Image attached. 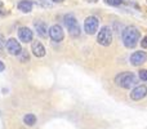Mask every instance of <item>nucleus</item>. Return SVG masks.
<instances>
[{"mask_svg":"<svg viewBox=\"0 0 147 129\" xmlns=\"http://www.w3.org/2000/svg\"><path fill=\"white\" fill-rule=\"evenodd\" d=\"M121 38H123V43H124V45L127 48H134L141 38L140 30L137 27H134V26H128L123 31Z\"/></svg>","mask_w":147,"mask_h":129,"instance_id":"f257e3e1","label":"nucleus"},{"mask_svg":"<svg viewBox=\"0 0 147 129\" xmlns=\"http://www.w3.org/2000/svg\"><path fill=\"white\" fill-rule=\"evenodd\" d=\"M115 83L117 86H121V88H132V85H134L137 83V79L136 75L133 72H121L115 78Z\"/></svg>","mask_w":147,"mask_h":129,"instance_id":"f03ea898","label":"nucleus"},{"mask_svg":"<svg viewBox=\"0 0 147 129\" xmlns=\"http://www.w3.org/2000/svg\"><path fill=\"white\" fill-rule=\"evenodd\" d=\"M97 41H98V44H101V45H103V47L111 45V43H112V31L109 26H103V27L98 31Z\"/></svg>","mask_w":147,"mask_h":129,"instance_id":"7ed1b4c3","label":"nucleus"},{"mask_svg":"<svg viewBox=\"0 0 147 129\" xmlns=\"http://www.w3.org/2000/svg\"><path fill=\"white\" fill-rule=\"evenodd\" d=\"M65 25H66L67 30H69L70 35H71L72 38H76V36L80 35V27H79V23L74 16L69 14L65 17Z\"/></svg>","mask_w":147,"mask_h":129,"instance_id":"20e7f679","label":"nucleus"},{"mask_svg":"<svg viewBox=\"0 0 147 129\" xmlns=\"http://www.w3.org/2000/svg\"><path fill=\"white\" fill-rule=\"evenodd\" d=\"M98 25H99V21L97 17H94V16L86 17L85 22H84V30H85V32L88 35H93L98 30Z\"/></svg>","mask_w":147,"mask_h":129,"instance_id":"39448f33","label":"nucleus"},{"mask_svg":"<svg viewBox=\"0 0 147 129\" xmlns=\"http://www.w3.org/2000/svg\"><path fill=\"white\" fill-rule=\"evenodd\" d=\"M49 36L53 41L56 43H59V41L63 40L65 38V32L62 30V27L59 25H53L51 28H49Z\"/></svg>","mask_w":147,"mask_h":129,"instance_id":"423d86ee","label":"nucleus"},{"mask_svg":"<svg viewBox=\"0 0 147 129\" xmlns=\"http://www.w3.org/2000/svg\"><path fill=\"white\" fill-rule=\"evenodd\" d=\"M146 94H147L146 85H138L132 91V93H130V98H132L133 101H140V99L145 98Z\"/></svg>","mask_w":147,"mask_h":129,"instance_id":"0eeeda50","label":"nucleus"},{"mask_svg":"<svg viewBox=\"0 0 147 129\" xmlns=\"http://www.w3.org/2000/svg\"><path fill=\"white\" fill-rule=\"evenodd\" d=\"M146 58H147L146 52H142V51L134 52V53L130 56V63L133 66H140L146 61Z\"/></svg>","mask_w":147,"mask_h":129,"instance_id":"6e6552de","label":"nucleus"},{"mask_svg":"<svg viewBox=\"0 0 147 129\" xmlns=\"http://www.w3.org/2000/svg\"><path fill=\"white\" fill-rule=\"evenodd\" d=\"M7 49L10 54H13V56H18V54L22 52L21 44L18 43L16 39H9V40L7 41Z\"/></svg>","mask_w":147,"mask_h":129,"instance_id":"1a4fd4ad","label":"nucleus"},{"mask_svg":"<svg viewBox=\"0 0 147 129\" xmlns=\"http://www.w3.org/2000/svg\"><path fill=\"white\" fill-rule=\"evenodd\" d=\"M18 38L23 43H30V41H32V31L28 27H21L18 30Z\"/></svg>","mask_w":147,"mask_h":129,"instance_id":"9d476101","label":"nucleus"},{"mask_svg":"<svg viewBox=\"0 0 147 129\" xmlns=\"http://www.w3.org/2000/svg\"><path fill=\"white\" fill-rule=\"evenodd\" d=\"M31 49H32V53L35 57H44L45 56V48H44V45L40 43V41H34L32 45H31Z\"/></svg>","mask_w":147,"mask_h":129,"instance_id":"9b49d317","label":"nucleus"},{"mask_svg":"<svg viewBox=\"0 0 147 129\" xmlns=\"http://www.w3.org/2000/svg\"><path fill=\"white\" fill-rule=\"evenodd\" d=\"M35 30L38 31L39 36H41V38H47V35L49 34L48 27H47L45 22H43V21H36L35 22Z\"/></svg>","mask_w":147,"mask_h":129,"instance_id":"f8f14e48","label":"nucleus"},{"mask_svg":"<svg viewBox=\"0 0 147 129\" xmlns=\"http://www.w3.org/2000/svg\"><path fill=\"white\" fill-rule=\"evenodd\" d=\"M32 1H28V0H22V1L18 3V9L23 13H30L32 10Z\"/></svg>","mask_w":147,"mask_h":129,"instance_id":"ddd939ff","label":"nucleus"},{"mask_svg":"<svg viewBox=\"0 0 147 129\" xmlns=\"http://www.w3.org/2000/svg\"><path fill=\"white\" fill-rule=\"evenodd\" d=\"M23 122H25V124L32 127V125H35V123H36V116L34 114H27V115H25V118H23Z\"/></svg>","mask_w":147,"mask_h":129,"instance_id":"4468645a","label":"nucleus"},{"mask_svg":"<svg viewBox=\"0 0 147 129\" xmlns=\"http://www.w3.org/2000/svg\"><path fill=\"white\" fill-rule=\"evenodd\" d=\"M123 0H105V3H106L107 5H112V7H117V5L121 4Z\"/></svg>","mask_w":147,"mask_h":129,"instance_id":"2eb2a0df","label":"nucleus"},{"mask_svg":"<svg viewBox=\"0 0 147 129\" xmlns=\"http://www.w3.org/2000/svg\"><path fill=\"white\" fill-rule=\"evenodd\" d=\"M18 56H20L21 62H25V61L27 62V61H28V56H27V53H26V51H25V52H21Z\"/></svg>","mask_w":147,"mask_h":129,"instance_id":"dca6fc26","label":"nucleus"},{"mask_svg":"<svg viewBox=\"0 0 147 129\" xmlns=\"http://www.w3.org/2000/svg\"><path fill=\"white\" fill-rule=\"evenodd\" d=\"M140 79L143 81L147 80V70H141L140 71Z\"/></svg>","mask_w":147,"mask_h":129,"instance_id":"f3484780","label":"nucleus"},{"mask_svg":"<svg viewBox=\"0 0 147 129\" xmlns=\"http://www.w3.org/2000/svg\"><path fill=\"white\" fill-rule=\"evenodd\" d=\"M5 44H7V41H5V38L1 35V34H0V49H1V48H4V45H5Z\"/></svg>","mask_w":147,"mask_h":129,"instance_id":"a211bd4d","label":"nucleus"},{"mask_svg":"<svg viewBox=\"0 0 147 129\" xmlns=\"http://www.w3.org/2000/svg\"><path fill=\"white\" fill-rule=\"evenodd\" d=\"M141 45H142V48H146L147 49V36L142 39V41H141Z\"/></svg>","mask_w":147,"mask_h":129,"instance_id":"6ab92c4d","label":"nucleus"},{"mask_svg":"<svg viewBox=\"0 0 147 129\" xmlns=\"http://www.w3.org/2000/svg\"><path fill=\"white\" fill-rule=\"evenodd\" d=\"M4 68H5V66H4V63H3L1 61H0V72H1V71H4Z\"/></svg>","mask_w":147,"mask_h":129,"instance_id":"aec40b11","label":"nucleus"},{"mask_svg":"<svg viewBox=\"0 0 147 129\" xmlns=\"http://www.w3.org/2000/svg\"><path fill=\"white\" fill-rule=\"evenodd\" d=\"M88 3H97V0H86Z\"/></svg>","mask_w":147,"mask_h":129,"instance_id":"412c9836","label":"nucleus"},{"mask_svg":"<svg viewBox=\"0 0 147 129\" xmlns=\"http://www.w3.org/2000/svg\"><path fill=\"white\" fill-rule=\"evenodd\" d=\"M53 1H54V3H62L63 0H53Z\"/></svg>","mask_w":147,"mask_h":129,"instance_id":"4be33fe9","label":"nucleus"},{"mask_svg":"<svg viewBox=\"0 0 147 129\" xmlns=\"http://www.w3.org/2000/svg\"><path fill=\"white\" fill-rule=\"evenodd\" d=\"M0 7H3V3L1 1H0Z\"/></svg>","mask_w":147,"mask_h":129,"instance_id":"5701e85b","label":"nucleus"}]
</instances>
